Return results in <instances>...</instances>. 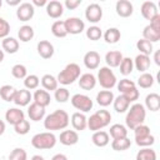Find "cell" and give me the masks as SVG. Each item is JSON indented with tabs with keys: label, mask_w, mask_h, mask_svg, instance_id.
Wrapping results in <instances>:
<instances>
[{
	"label": "cell",
	"mask_w": 160,
	"mask_h": 160,
	"mask_svg": "<svg viewBox=\"0 0 160 160\" xmlns=\"http://www.w3.org/2000/svg\"><path fill=\"white\" fill-rule=\"evenodd\" d=\"M69 114L65 110L58 109L44 119V128L49 131L62 130L69 125Z\"/></svg>",
	"instance_id": "6da1fadb"
},
{
	"label": "cell",
	"mask_w": 160,
	"mask_h": 160,
	"mask_svg": "<svg viewBox=\"0 0 160 160\" xmlns=\"http://www.w3.org/2000/svg\"><path fill=\"white\" fill-rule=\"evenodd\" d=\"M146 118V110L145 106L140 102H135L130 106V109H128V114L125 118V124L129 129L134 130L136 126L144 124Z\"/></svg>",
	"instance_id": "7a4b0ae2"
},
{
	"label": "cell",
	"mask_w": 160,
	"mask_h": 160,
	"mask_svg": "<svg viewBox=\"0 0 160 160\" xmlns=\"http://www.w3.org/2000/svg\"><path fill=\"white\" fill-rule=\"evenodd\" d=\"M111 120V114L108 110H98L88 119V128L91 131H99L108 126Z\"/></svg>",
	"instance_id": "3957f363"
},
{
	"label": "cell",
	"mask_w": 160,
	"mask_h": 160,
	"mask_svg": "<svg viewBox=\"0 0 160 160\" xmlns=\"http://www.w3.org/2000/svg\"><path fill=\"white\" fill-rule=\"evenodd\" d=\"M80 72H81L80 66L76 62H70L59 72L56 80L62 85H70L80 78Z\"/></svg>",
	"instance_id": "277c9868"
},
{
	"label": "cell",
	"mask_w": 160,
	"mask_h": 160,
	"mask_svg": "<svg viewBox=\"0 0 160 160\" xmlns=\"http://www.w3.org/2000/svg\"><path fill=\"white\" fill-rule=\"evenodd\" d=\"M56 136L51 131H45L34 135L31 139V145L38 150H49L56 145Z\"/></svg>",
	"instance_id": "5b68a950"
},
{
	"label": "cell",
	"mask_w": 160,
	"mask_h": 160,
	"mask_svg": "<svg viewBox=\"0 0 160 160\" xmlns=\"http://www.w3.org/2000/svg\"><path fill=\"white\" fill-rule=\"evenodd\" d=\"M96 81H99V84L105 90L112 89L116 85V82H118L114 71L110 68H108V66H102V68L99 69V71H98V80Z\"/></svg>",
	"instance_id": "8992f818"
},
{
	"label": "cell",
	"mask_w": 160,
	"mask_h": 160,
	"mask_svg": "<svg viewBox=\"0 0 160 160\" xmlns=\"http://www.w3.org/2000/svg\"><path fill=\"white\" fill-rule=\"evenodd\" d=\"M71 105L76 110H79L80 112H88V111H90L92 109L94 102L85 94H75L71 98Z\"/></svg>",
	"instance_id": "52a82bcc"
},
{
	"label": "cell",
	"mask_w": 160,
	"mask_h": 160,
	"mask_svg": "<svg viewBox=\"0 0 160 160\" xmlns=\"http://www.w3.org/2000/svg\"><path fill=\"white\" fill-rule=\"evenodd\" d=\"M64 22H65V28H66L68 34L78 35L85 30V22L80 18H75V16L68 18L66 20H64Z\"/></svg>",
	"instance_id": "ba28073f"
},
{
	"label": "cell",
	"mask_w": 160,
	"mask_h": 160,
	"mask_svg": "<svg viewBox=\"0 0 160 160\" xmlns=\"http://www.w3.org/2000/svg\"><path fill=\"white\" fill-rule=\"evenodd\" d=\"M85 18L89 22H92V24H96L101 20L102 18V9L99 4L96 2H92V4H89L85 9Z\"/></svg>",
	"instance_id": "9c48e42d"
},
{
	"label": "cell",
	"mask_w": 160,
	"mask_h": 160,
	"mask_svg": "<svg viewBox=\"0 0 160 160\" xmlns=\"http://www.w3.org/2000/svg\"><path fill=\"white\" fill-rule=\"evenodd\" d=\"M35 14V8L31 2H21L16 9V16L20 21H29Z\"/></svg>",
	"instance_id": "30bf717a"
},
{
	"label": "cell",
	"mask_w": 160,
	"mask_h": 160,
	"mask_svg": "<svg viewBox=\"0 0 160 160\" xmlns=\"http://www.w3.org/2000/svg\"><path fill=\"white\" fill-rule=\"evenodd\" d=\"M116 14L121 18H129L134 12V6L129 0H119L115 4Z\"/></svg>",
	"instance_id": "8fae6325"
},
{
	"label": "cell",
	"mask_w": 160,
	"mask_h": 160,
	"mask_svg": "<svg viewBox=\"0 0 160 160\" xmlns=\"http://www.w3.org/2000/svg\"><path fill=\"white\" fill-rule=\"evenodd\" d=\"M84 65L89 70H95L100 65V54L95 50H90L84 55Z\"/></svg>",
	"instance_id": "7c38bea8"
},
{
	"label": "cell",
	"mask_w": 160,
	"mask_h": 160,
	"mask_svg": "<svg viewBox=\"0 0 160 160\" xmlns=\"http://www.w3.org/2000/svg\"><path fill=\"white\" fill-rule=\"evenodd\" d=\"M24 119H25L24 111L20 110V109H18V108H10V109H8L6 112H5V120H6L9 124L14 125V126H15L16 124H19L20 121H22Z\"/></svg>",
	"instance_id": "4fadbf2b"
},
{
	"label": "cell",
	"mask_w": 160,
	"mask_h": 160,
	"mask_svg": "<svg viewBox=\"0 0 160 160\" xmlns=\"http://www.w3.org/2000/svg\"><path fill=\"white\" fill-rule=\"evenodd\" d=\"M59 140L65 146H72L79 141V134L75 130H64L60 132Z\"/></svg>",
	"instance_id": "5bb4252c"
},
{
	"label": "cell",
	"mask_w": 160,
	"mask_h": 160,
	"mask_svg": "<svg viewBox=\"0 0 160 160\" xmlns=\"http://www.w3.org/2000/svg\"><path fill=\"white\" fill-rule=\"evenodd\" d=\"M46 14L52 18V19H58L64 14V5L62 2L58 1V0H51L46 4Z\"/></svg>",
	"instance_id": "9a60e30c"
},
{
	"label": "cell",
	"mask_w": 160,
	"mask_h": 160,
	"mask_svg": "<svg viewBox=\"0 0 160 160\" xmlns=\"http://www.w3.org/2000/svg\"><path fill=\"white\" fill-rule=\"evenodd\" d=\"M38 54L42 58V59H50L52 58L55 50H54V45L48 41V40H40L38 42Z\"/></svg>",
	"instance_id": "2e32d148"
},
{
	"label": "cell",
	"mask_w": 160,
	"mask_h": 160,
	"mask_svg": "<svg viewBox=\"0 0 160 160\" xmlns=\"http://www.w3.org/2000/svg\"><path fill=\"white\" fill-rule=\"evenodd\" d=\"M71 125L75 130L78 131H82L88 128V118L85 116L84 112H80V111H76L71 115Z\"/></svg>",
	"instance_id": "e0dca14e"
},
{
	"label": "cell",
	"mask_w": 160,
	"mask_h": 160,
	"mask_svg": "<svg viewBox=\"0 0 160 160\" xmlns=\"http://www.w3.org/2000/svg\"><path fill=\"white\" fill-rule=\"evenodd\" d=\"M31 99H32V95L28 89H20V90H16V94L12 101L18 106H26L30 104Z\"/></svg>",
	"instance_id": "ac0fdd59"
},
{
	"label": "cell",
	"mask_w": 160,
	"mask_h": 160,
	"mask_svg": "<svg viewBox=\"0 0 160 160\" xmlns=\"http://www.w3.org/2000/svg\"><path fill=\"white\" fill-rule=\"evenodd\" d=\"M28 115L30 118V120L32 121H40L44 119L45 116V108L36 104V102H31L29 109H28Z\"/></svg>",
	"instance_id": "d6986e66"
},
{
	"label": "cell",
	"mask_w": 160,
	"mask_h": 160,
	"mask_svg": "<svg viewBox=\"0 0 160 160\" xmlns=\"http://www.w3.org/2000/svg\"><path fill=\"white\" fill-rule=\"evenodd\" d=\"M78 80H79V86L82 90H92L96 85V78L91 72H85V74L80 75V78Z\"/></svg>",
	"instance_id": "ffe728a7"
},
{
	"label": "cell",
	"mask_w": 160,
	"mask_h": 160,
	"mask_svg": "<svg viewBox=\"0 0 160 160\" xmlns=\"http://www.w3.org/2000/svg\"><path fill=\"white\" fill-rule=\"evenodd\" d=\"M32 100L34 102L46 108L48 105H50V101H51V96L49 94V91L44 90V89H36L34 95H32Z\"/></svg>",
	"instance_id": "44dd1931"
},
{
	"label": "cell",
	"mask_w": 160,
	"mask_h": 160,
	"mask_svg": "<svg viewBox=\"0 0 160 160\" xmlns=\"http://www.w3.org/2000/svg\"><path fill=\"white\" fill-rule=\"evenodd\" d=\"M140 11H141V15L146 19V20H150L151 18H154L158 12V8H156V4L154 1H144L141 4V8H140Z\"/></svg>",
	"instance_id": "7402d4cb"
},
{
	"label": "cell",
	"mask_w": 160,
	"mask_h": 160,
	"mask_svg": "<svg viewBox=\"0 0 160 160\" xmlns=\"http://www.w3.org/2000/svg\"><path fill=\"white\" fill-rule=\"evenodd\" d=\"M122 54L121 51H118V50H111V51H108L106 55H105V61L108 64V68H118L122 60Z\"/></svg>",
	"instance_id": "603a6c76"
},
{
	"label": "cell",
	"mask_w": 160,
	"mask_h": 160,
	"mask_svg": "<svg viewBox=\"0 0 160 160\" xmlns=\"http://www.w3.org/2000/svg\"><path fill=\"white\" fill-rule=\"evenodd\" d=\"M91 141L95 146H99V148H104L109 144L110 141V135L104 131V130H99V131H95L91 136Z\"/></svg>",
	"instance_id": "cb8c5ba5"
},
{
	"label": "cell",
	"mask_w": 160,
	"mask_h": 160,
	"mask_svg": "<svg viewBox=\"0 0 160 160\" xmlns=\"http://www.w3.org/2000/svg\"><path fill=\"white\" fill-rule=\"evenodd\" d=\"M134 68H136V70L139 72H146V70L150 68V56L144 55V54H139L134 60Z\"/></svg>",
	"instance_id": "d4e9b609"
},
{
	"label": "cell",
	"mask_w": 160,
	"mask_h": 160,
	"mask_svg": "<svg viewBox=\"0 0 160 160\" xmlns=\"http://www.w3.org/2000/svg\"><path fill=\"white\" fill-rule=\"evenodd\" d=\"M114 99H115V96H114L112 91H110V90H101L96 95V102L100 106H104V108L112 104Z\"/></svg>",
	"instance_id": "484cf974"
},
{
	"label": "cell",
	"mask_w": 160,
	"mask_h": 160,
	"mask_svg": "<svg viewBox=\"0 0 160 160\" xmlns=\"http://www.w3.org/2000/svg\"><path fill=\"white\" fill-rule=\"evenodd\" d=\"M145 106L150 111H158L160 109V95L156 92H151L145 98Z\"/></svg>",
	"instance_id": "4316f807"
},
{
	"label": "cell",
	"mask_w": 160,
	"mask_h": 160,
	"mask_svg": "<svg viewBox=\"0 0 160 160\" xmlns=\"http://www.w3.org/2000/svg\"><path fill=\"white\" fill-rule=\"evenodd\" d=\"M2 51H6L9 54H15L19 50V40H16L15 38L8 36L5 39H2Z\"/></svg>",
	"instance_id": "83f0119b"
},
{
	"label": "cell",
	"mask_w": 160,
	"mask_h": 160,
	"mask_svg": "<svg viewBox=\"0 0 160 160\" xmlns=\"http://www.w3.org/2000/svg\"><path fill=\"white\" fill-rule=\"evenodd\" d=\"M58 84L59 82H58L56 78L51 74H45L41 78V85H42L44 90H46V91H52V90L55 91L58 89Z\"/></svg>",
	"instance_id": "f1b7e54d"
},
{
	"label": "cell",
	"mask_w": 160,
	"mask_h": 160,
	"mask_svg": "<svg viewBox=\"0 0 160 160\" xmlns=\"http://www.w3.org/2000/svg\"><path fill=\"white\" fill-rule=\"evenodd\" d=\"M110 136L114 139H121V138H128V129L126 126L121 125V124H114L110 126L109 130Z\"/></svg>",
	"instance_id": "f546056e"
},
{
	"label": "cell",
	"mask_w": 160,
	"mask_h": 160,
	"mask_svg": "<svg viewBox=\"0 0 160 160\" xmlns=\"http://www.w3.org/2000/svg\"><path fill=\"white\" fill-rule=\"evenodd\" d=\"M112 105H114L115 111L121 114V112L128 111V109H129V106H130V101H129L124 95H119L118 98L114 99Z\"/></svg>",
	"instance_id": "4dcf8cb0"
},
{
	"label": "cell",
	"mask_w": 160,
	"mask_h": 160,
	"mask_svg": "<svg viewBox=\"0 0 160 160\" xmlns=\"http://www.w3.org/2000/svg\"><path fill=\"white\" fill-rule=\"evenodd\" d=\"M34 35H35L34 29H32V26H30V25H22V26L19 29V31H18L19 40L22 41V42L30 41V40L34 38Z\"/></svg>",
	"instance_id": "1f68e13d"
},
{
	"label": "cell",
	"mask_w": 160,
	"mask_h": 160,
	"mask_svg": "<svg viewBox=\"0 0 160 160\" xmlns=\"http://www.w3.org/2000/svg\"><path fill=\"white\" fill-rule=\"evenodd\" d=\"M121 38V32L118 28H109L104 32V40L108 44H116Z\"/></svg>",
	"instance_id": "d6a6232c"
},
{
	"label": "cell",
	"mask_w": 160,
	"mask_h": 160,
	"mask_svg": "<svg viewBox=\"0 0 160 160\" xmlns=\"http://www.w3.org/2000/svg\"><path fill=\"white\" fill-rule=\"evenodd\" d=\"M51 32L56 38H65L68 35V31H66V28H65V22L62 20L54 21L52 25H51Z\"/></svg>",
	"instance_id": "836d02e7"
},
{
	"label": "cell",
	"mask_w": 160,
	"mask_h": 160,
	"mask_svg": "<svg viewBox=\"0 0 160 160\" xmlns=\"http://www.w3.org/2000/svg\"><path fill=\"white\" fill-rule=\"evenodd\" d=\"M130 146H131V140L129 138L114 139L111 141V148L115 151H124V150H128Z\"/></svg>",
	"instance_id": "e575fe53"
},
{
	"label": "cell",
	"mask_w": 160,
	"mask_h": 160,
	"mask_svg": "<svg viewBox=\"0 0 160 160\" xmlns=\"http://www.w3.org/2000/svg\"><path fill=\"white\" fill-rule=\"evenodd\" d=\"M15 94H16V89L11 85H2L0 88V98L4 101H8V102L12 101Z\"/></svg>",
	"instance_id": "d590c367"
},
{
	"label": "cell",
	"mask_w": 160,
	"mask_h": 160,
	"mask_svg": "<svg viewBox=\"0 0 160 160\" xmlns=\"http://www.w3.org/2000/svg\"><path fill=\"white\" fill-rule=\"evenodd\" d=\"M142 36H144L145 40L150 41L151 44L160 40V32L156 31V30H154L150 25H146V26L144 28V30H142Z\"/></svg>",
	"instance_id": "8d00e7d4"
},
{
	"label": "cell",
	"mask_w": 160,
	"mask_h": 160,
	"mask_svg": "<svg viewBox=\"0 0 160 160\" xmlns=\"http://www.w3.org/2000/svg\"><path fill=\"white\" fill-rule=\"evenodd\" d=\"M138 85L141 89H149L154 85V76L149 72H142L138 79Z\"/></svg>",
	"instance_id": "74e56055"
},
{
	"label": "cell",
	"mask_w": 160,
	"mask_h": 160,
	"mask_svg": "<svg viewBox=\"0 0 160 160\" xmlns=\"http://www.w3.org/2000/svg\"><path fill=\"white\" fill-rule=\"evenodd\" d=\"M119 68H120V72L122 75H125V76L130 75L132 72V70H134V61H132V59L131 58H122Z\"/></svg>",
	"instance_id": "f35d334b"
},
{
	"label": "cell",
	"mask_w": 160,
	"mask_h": 160,
	"mask_svg": "<svg viewBox=\"0 0 160 160\" xmlns=\"http://www.w3.org/2000/svg\"><path fill=\"white\" fill-rule=\"evenodd\" d=\"M136 160H156V152L150 148H142L138 151Z\"/></svg>",
	"instance_id": "ab89813d"
},
{
	"label": "cell",
	"mask_w": 160,
	"mask_h": 160,
	"mask_svg": "<svg viewBox=\"0 0 160 160\" xmlns=\"http://www.w3.org/2000/svg\"><path fill=\"white\" fill-rule=\"evenodd\" d=\"M136 48H138V50L140 51V54H144V55H148V56H150V54H151L152 50H154V49H152V44H151L150 41L145 40V39L138 40Z\"/></svg>",
	"instance_id": "60d3db41"
},
{
	"label": "cell",
	"mask_w": 160,
	"mask_h": 160,
	"mask_svg": "<svg viewBox=\"0 0 160 160\" xmlns=\"http://www.w3.org/2000/svg\"><path fill=\"white\" fill-rule=\"evenodd\" d=\"M40 84V79L35 74H30L24 79V86L28 90H36Z\"/></svg>",
	"instance_id": "b9f144b4"
},
{
	"label": "cell",
	"mask_w": 160,
	"mask_h": 160,
	"mask_svg": "<svg viewBox=\"0 0 160 160\" xmlns=\"http://www.w3.org/2000/svg\"><path fill=\"white\" fill-rule=\"evenodd\" d=\"M11 74L15 79H25L28 76V70L26 66L22 64H15L11 68Z\"/></svg>",
	"instance_id": "7bdbcfd3"
},
{
	"label": "cell",
	"mask_w": 160,
	"mask_h": 160,
	"mask_svg": "<svg viewBox=\"0 0 160 160\" xmlns=\"http://www.w3.org/2000/svg\"><path fill=\"white\" fill-rule=\"evenodd\" d=\"M101 36H102V31H101V29H100L99 26L92 25V26H90V28L86 29V38H88V39H90V40H92V41H96V40H99Z\"/></svg>",
	"instance_id": "ee69618b"
},
{
	"label": "cell",
	"mask_w": 160,
	"mask_h": 160,
	"mask_svg": "<svg viewBox=\"0 0 160 160\" xmlns=\"http://www.w3.org/2000/svg\"><path fill=\"white\" fill-rule=\"evenodd\" d=\"M69 96H70V92L66 88H58L54 94V98L58 102H66L69 100Z\"/></svg>",
	"instance_id": "f6af8a7d"
},
{
	"label": "cell",
	"mask_w": 160,
	"mask_h": 160,
	"mask_svg": "<svg viewBox=\"0 0 160 160\" xmlns=\"http://www.w3.org/2000/svg\"><path fill=\"white\" fill-rule=\"evenodd\" d=\"M9 160H28V154L22 148H15L9 154Z\"/></svg>",
	"instance_id": "bcb514c9"
},
{
	"label": "cell",
	"mask_w": 160,
	"mask_h": 160,
	"mask_svg": "<svg viewBox=\"0 0 160 160\" xmlns=\"http://www.w3.org/2000/svg\"><path fill=\"white\" fill-rule=\"evenodd\" d=\"M116 86H118V90L122 94V92H125V91H128L129 89H131V88H135L136 86V84L132 81V80H129V79H121L119 82H116Z\"/></svg>",
	"instance_id": "7dc6e473"
},
{
	"label": "cell",
	"mask_w": 160,
	"mask_h": 160,
	"mask_svg": "<svg viewBox=\"0 0 160 160\" xmlns=\"http://www.w3.org/2000/svg\"><path fill=\"white\" fill-rule=\"evenodd\" d=\"M14 130H15V132L19 134V135H25V134H28V132L30 131V122L24 119L22 121H20L19 124H16V125L14 126Z\"/></svg>",
	"instance_id": "c3c4849f"
},
{
	"label": "cell",
	"mask_w": 160,
	"mask_h": 160,
	"mask_svg": "<svg viewBox=\"0 0 160 160\" xmlns=\"http://www.w3.org/2000/svg\"><path fill=\"white\" fill-rule=\"evenodd\" d=\"M134 135H135V139H140V138H144V136H148L150 135V128L141 124L139 126H136L134 129Z\"/></svg>",
	"instance_id": "681fc988"
},
{
	"label": "cell",
	"mask_w": 160,
	"mask_h": 160,
	"mask_svg": "<svg viewBox=\"0 0 160 160\" xmlns=\"http://www.w3.org/2000/svg\"><path fill=\"white\" fill-rule=\"evenodd\" d=\"M135 142L136 145L139 146H142V148H148V146H151L154 142H155V138L154 135H148V136H144V138H140V139H135Z\"/></svg>",
	"instance_id": "f907efd6"
},
{
	"label": "cell",
	"mask_w": 160,
	"mask_h": 160,
	"mask_svg": "<svg viewBox=\"0 0 160 160\" xmlns=\"http://www.w3.org/2000/svg\"><path fill=\"white\" fill-rule=\"evenodd\" d=\"M9 32H10V24L4 18L0 16V39L8 38Z\"/></svg>",
	"instance_id": "816d5d0a"
},
{
	"label": "cell",
	"mask_w": 160,
	"mask_h": 160,
	"mask_svg": "<svg viewBox=\"0 0 160 160\" xmlns=\"http://www.w3.org/2000/svg\"><path fill=\"white\" fill-rule=\"evenodd\" d=\"M121 95H124L130 102H132V101H136L138 99H139V90H138V88L135 86V88H131V89H129L128 91H125V92H122Z\"/></svg>",
	"instance_id": "f5cc1de1"
},
{
	"label": "cell",
	"mask_w": 160,
	"mask_h": 160,
	"mask_svg": "<svg viewBox=\"0 0 160 160\" xmlns=\"http://www.w3.org/2000/svg\"><path fill=\"white\" fill-rule=\"evenodd\" d=\"M154 30L160 32V14H156L154 18L150 19V24H149Z\"/></svg>",
	"instance_id": "db71d44e"
},
{
	"label": "cell",
	"mask_w": 160,
	"mask_h": 160,
	"mask_svg": "<svg viewBox=\"0 0 160 160\" xmlns=\"http://www.w3.org/2000/svg\"><path fill=\"white\" fill-rule=\"evenodd\" d=\"M81 4V0H65V2L62 4L66 9H69V10H74V9H76L79 5Z\"/></svg>",
	"instance_id": "11a10c76"
},
{
	"label": "cell",
	"mask_w": 160,
	"mask_h": 160,
	"mask_svg": "<svg viewBox=\"0 0 160 160\" xmlns=\"http://www.w3.org/2000/svg\"><path fill=\"white\" fill-rule=\"evenodd\" d=\"M32 6H46L48 1L46 0H32Z\"/></svg>",
	"instance_id": "9f6ffc18"
},
{
	"label": "cell",
	"mask_w": 160,
	"mask_h": 160,
	"mask_svg": "<svg viewBox=\"0 0 160 160\" xmlns=\"http://www.w3.org/2000/svg\"><path fill=\"white\" fill-rule=\"evenodd\" d=\"M51 160H68V156L64 155V154H55L51 158Z\"/></svg>",
	"instance_id": "6f0895ef"
},
{
	"label": "cell",
	"mask_w": 160,
	"mask_h": 160,
	"mask_svg": "<svg viewBox=\"0 0 160 160\" xmlns=\"http://www.w3.org/2000/svg\"><path fill=\"white\" fill-rule=\"evenodd\" d=\"M6 4L10 6H16L20 5V0H6Z\"/></svg>",
	"instance_id": "680465c9"
},
{
	"label": "cell",
	"mask_w": 160,
	"mask_h": 160,
	"mask_svg": "<svg viewBox=\"0 0 160 160\" xmlns=\"http://www.w3.org/2000/svg\"><path fill=\"white\" fill-rule=\"evenodd\" d=\"M159 56H160V51L158 50V51H155V55H154V60H155V64H156V65H160V59H159Z\"/></svg>",
	"instance_id": "91938a15"
},
{
	"label": "cell",
	"mask_w": 160,
	"mask_h": 160,
	"mask_svg": "<svg viewBox=\"0 0 160 160\" xmlns=\"http://www.w3.org/2000/svg\"><path fill=\"white\" fill-rule=\"evenodd\" d=\"M5 132V122L0 119V135H2Z\"/></svg>",
	"instance_id": "94428289"
},
{
	"label": "cell",
	"mask_w": 160,
	"mask_h": 160,
	"mask_svg": "<svg viewBox=\"0 0 160 160\" xmlns=\"http://www.w3.org/2000/svg\"><path fill=\"white\" fill-rule=\"evenodd\" d=\"M31 160H45L41 155H34L32 158H31Z\"/></svg>",
	"instance_id": "6125c7cd"
},
{
	"label": "cell",
	"mask_w": 160,
	"mask_h": 160,
	"mask_svg": "<svg viewBox=\"0 0 160 160\" xmlns=\"http://www.w3.org/2000/svg\"><path fill=\"white\" fill-rule=\"evenodd\" d=\"M4 56H5V54H4V51H2L1 49H0V62H1L2 60H4Z\"/></svg>",
	"instance_id": "be15d7a7"
},
{
	"label": "cell",
	"mask_w": 160,
	"mask_h": 160,
	"mask_svg": "<svg viewBox=\"0 0 160 160\" xmlns=\"http://www.w3.org/2000/svg\"><path fill=\"white\" fill-rule=\"evenodd\" d=\"M1 5H2V1H1V0H0V8H1Z\"/></svg>",
	"instance_id": "e7e4bbea"
}]
</instances>
